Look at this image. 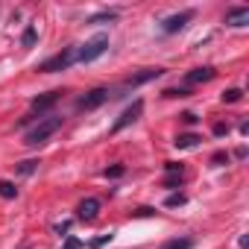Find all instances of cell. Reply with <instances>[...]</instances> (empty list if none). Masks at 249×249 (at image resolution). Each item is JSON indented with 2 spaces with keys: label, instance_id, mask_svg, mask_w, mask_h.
<instances>
[{
  "label": "cell",
  "instance_id": "8",
  "mask_svg": "<svg viewBox=\"0 0 249 249\" xmlns=\"http://www.w3.org/2000/svg\"><path fill=\"white\" fill-rule=\"evenodd\" d=\"M97 214H100V199H97V196L82 199V202H79V208H76V217H79V220H85V223L97 220Z\"/></svg>",
  "mask_w": 249,
  "mask_h": 249
},
{
  "label": "cell",
  "instance_id": "30",
  "mask_svg": "<svg viewBox=\"0 0 249 249\" xmlns=\"http://www.w3.org/2000/svg\"><path fill=\"white\" fill-rule=\"evenodd\" d=\"M27 249H30V246H27Z\"/></svg>",
  "mask_w": 249,
  "mask_h": 249
},
{
  "label": "cell",
  "instance_id": "21",
  "mask_svg": "<svg viewBox=\"0 0 249 249\" xmlns=\"http://www.w3.org/2000/svg\"><path fill=\"white\" fill-rule=\"evenodd\" d=\"M111 237H114V231H108V234H103V237H97V240H91L88 246H91V249H100V246H106V243H108Z\"/></svg>",
  "mask_w": 249,
  "mask_h": 249
},
{
  "label": "cell",
  "instance_id": "6",
  "mask_svg": "<svg viewBox=\"0 0 249 249\" xmlns=\"http://www.w3.org/2000/svg\"><path fill=\"white\" fill-rule=\"evenodd\" d=\"M141 111H144V100H135L129 108H123V114L114 120V126H111V135H117L120 129H126L129 126V123H135L138 117H141Z\"/></svg>",
  "mask_w": 249,
  "mask_h": 249
},
{
  "label": "cell",
  "instance_id": "22",
  "mask_svg": "<svg viewBox=\"0 0 249 249\" xmlns=\"http://www.w3.org/2000/svg\"><path fill=\"white\" fill-rule=\"evenodd\" d=\"M38 167V161H21V167H18V173H24V176H30L33 170Z\"/></svg>",
  "mask_w": 249,
  "mask_h": 249
},
{
  "label": "cell",
  "instance_id": "23",
  "mask_svg": "<svg viewBox=\"0 0 249 249\" xmlns=\"http://www.w3.org/2000/svg\"><path fill=\"white\" fill-rule=\"evenodd\" d=\"M164 94H167V97H188L191 91H188V88H167Z\"/></svg>",
  "mask_w": 249,
  "mask_h": 249
},
{
  "label": "cell",
  "instance_id": "13",
  "mask_svg": "<svg viewBox=\"0 0 249 249\" xmlns=\"http://www.w3.org/2000/svg\"><path fill=\"white\" fill-rule=\"evenodd\" d=\"M0 196H3V199H15V196H18V188H15V182H9V179H0Z\"/></svg>",
  "mask_w": 249,
  "mask_h": 249
},
{
  "label": "cell",
  "instance_id": "15",
  "mask_svg": "<svg viewBox=\"0 0 249 249\" xmlns=\"http://www.w3.org/2000/svg\"><path fill=\"white\" fill-rule=\"evenodd\" d=\"M185 202H188V199H185V194H170V196L164 199V205H167V208H179V205H185Z\"/></svg>",
  "mask_w": 249,
  "mask_h": 249
},
{
  "label": "cell",
  "instance_id": "14",
  "mask_svg": "<svg viewBox=\"0 0 249 249\" xmlns=\"http://www.w3.org/2000/svg\"><path fill=\"white\" fill-rule=\"evenodd\" d=\"M191 246H194L191 237H173V240H167L161 249H191Z\"/></svg>",
  "mask_w": 249,
  "mask_h": 249
},
{
  "label": "cell",
  "instance_id": "5",
  "mask_svg": "<svg viewBox=\"0 0 249 249\" xmlns=\"http://www.w3.org/2000/svg\"><path fill=\"white\" fill-rule=\"evenodd\" d=\"M108 97H111L108 88H94V91H88V94H82V97L76 100V108H79V111H94V108H100Z\"/></svg>",
  "mask_w": 249,
  "mask_h": 249
},
{
  "label": "cell",
  "instance_id": "28",
  "mask_svg": "<svg viewBox=\"0 0 249 249\" xmlns=\"http://www.w3.org/2000/svg\"><path fill=\"white\" fill-rule=\"evenodd\" d=\"M226 132H229V129L223 126V123H217V126H214V135H226Z\"/></svg>",
  "mask_w": 249,
  "mask_h": 249
},
{
  "label": "cell",
  "instance_id": "25",
  "mask_svg": "<svg viewBox=\"0 0 249 249\" xmlns=\"http://www.w3.org/2000/svg\"><path fill=\"white\" fill-rule=\"evenodd\" d=\"M211 161H214V164H217V167H220V164H223V161H226V164H229V153H214V159H211Z\"/></svg>",
  "mask_w": 249,
  "mask_h": 249
},
{
  "label": "cell",
  "instance_id": "19",
  "mask_svg": "<svg viewBox=\"0 0 249 249\" xmlns=\"http://www.w3.org/2000/svg\"><path fill=\"white\" fill-rule=\"evenodd\" d=\"M36 38H38V36H36V30H33V27H27L21 41H24V47H33V44H36Z\"/></svg>",
  "mask_w": 249,
  "mask_h": 249
},
{
  "label": "cell",
  "instance_id": "4",
  "mask_svg": "<svg viewBox=\"0 0 249 249\" xmlns=\"http://www.w3.org/2000/svg\"><path fill=\"white\" fill-rule=\"evenodd\" d=\"M73 62H76V47H65L62 53L50 56V59H47L38 71H44V73H56V71H68Z\"/></svg>",
  "mask_w": 249,
  "mask_h": 249
},
{
  "label": "cell",
  "instance_id": "16",
  "mask_svg": "<svg viewBox=\"0 0 249 249\" xmlns=\"http://www.w3.org/2000/svg\"><path fill=\"white\" fill-rule=\"evenodd\" d=\"M240 97H243V91H240V88H229V91L223 94V103H237Z\"/></svg>",
  "mask_w": 249,
  "mask_h": 249
},
{
  "label": "cell",
  "instance_id": "3",
  "mask_svg": "<svg viewBox=\"0 0 249 249\" xmlns=\"http://www.w3.org/2000/svg\"><path fill=\"white\" fill-rule=\"evenodd\" d=\"M59 97H62V91H50V94H44V97H36V100H33V111H30L27 117H21V126H27V123H33V120H41V114H44L47 108H53V106L59 103Z\"/></svg>",
  "mask_w": 249,
  "mask_h": 249
},
{
  "label": "cell",
  "instance_id": "1",
  "mask_svg": "<svg viewBox=\"0 0 249 249\" xmlns=\"http://www.w3.org/2000/svg\"><path fill=\"white\" fill-rule=\"evenodd\" d=\"M59 126H62V117H56V114H47V117H41L36 126L27 132V147H38V144H44L47 138H53L56 132H59Z\"/></svg>",
  "mask_w": 249,
  "mask_h": 249
},
{
  "label": "cell",
  "instance_id": "20",
  "mask_svg": "<svg viewBox=\"0 0 249 249\" xmlns=\"http://www.w3.org/2000/svg\"><path fill=\"white\" fill-rule=\"evenodd\" d=\"M114 18H117V12H100L91 18V24H103V21H114Z\"/></svg>",
  "mask_w": 249,
  "mask_h": 249
},
{
  "label": "cell",
  "instance_id": "11",
  "mask_svg": "<svg viewBox=\"0 0 249 249\" xmlns=\"http://www.w3.org/2000/svg\"><path fill=\"white\" fill-rule=\"evenodd\" d=\"M161 73H164L161 68H150V71H144V73H138V76L126 79V88H129V85H144V82H150V79H159Z\"/></svg>",
  "mask_w": 249,
  "mask_h": 249
},
{
  "label": "cell",
  "instance_id": "7",
  "mask_svg": "<svg viewBox=\"0 0 249 249\" xmlns=\"http://www.w3.org/2000/svg\"><path fill=\"white\" fill-rule=\"evenodd\" d=\"M191 18H194V12H191V9H185V12H179V15H170V18L161 24V33L173 36V33H179V30H182V27H185Z\"/></svg>",
  "mask_w": 249,
  "mask_h": 249
},
{
  "label": "cell",
  "instance_id": "2",
  "mask_svg": "<svg viewBox=\"0 0 249 249\" xmlns=\"http://www.w3.org/2000/svg\"><path fill=\"white\" fill-rule=\"evenodd\" d=\"M106 50H108V36H94L91 41H85V47H82V50H76V62L88 65V62L100 59Z\"/></svg>",
  "mask_w": 249,
  "mask_h": 249
},
{
  "label": "cell",
  "instance_id": "18",
  "mask_svg": "<svg viewBox=\"0 0 249 249\" xmlns=\"http://www.w3.org/2000/svg\"><path fill=\"white\" fill-rule=\"evenodd\" d=\"M123 173H126V167H123V164H114V167L106 170V179H120Z\"/></svg>",
  "mask_w": 249,
  "mask_h": 249
},
{
  "label": "cell",
  "instance_id": "9",
  "mask_svg": "<svg viewBox=\"0 0 249 249\" xmlns=\"http://www.w3.org/2000/svg\"><path fill=\"white\" fill-rule=\"evenodd\" d=\"M226 24H229V27H246V24H249V9H246V6L229 9V12H226Z\"/></svg>",
  "mask_w": 249,
  "mask_h": 249
},
{
  "label": "cell",
  "instance_id": "17",
  "mask_svg": "<svg viewBox=\"0 0 249 249\" xmlns=\"http://www.w3.org/2000/svg\"><path fill=\"white\" fill-rule=\"evenodd\" d=\"M164 170H167V176H185V167H182V164H176V161H167V164H164Z\"/></svg>",
  "mask_w": 249,
  "mask_h": 249
},
{
  "label": "cell",
  "instance_id": "29",
  "mask_svg": "<svg viewBox=\"0 0 249 249\" xmlns=\"http://www.w3.org/2000/svg\"><path fill=\"white\" fill-rule=\"evenodd\" d=\"M68 229H71V223H59V226H56V231H59V234H65Z\"/></svg>",
  "mask_w": 249,
  "mask_h": 249
},
{
  "label": "cell",
  "instance_id": "12",
  "mask_svg": "<svg viewBox=\"0 0 249 249\" xmlns=\"http://www.w3.org/2000/svg\"><path fill=\"white\" fill-rule=\"evenodd\" d=\"M199 141H202L199 135H194V132H188V135H179V138H176V147H179V150H191V147H196Z\"/></svg>",
  "mask_w": 249,
  "mask_h": 249
},
{
  "label": "cell",
  "instance_id": "10",
  "mask_svg": "<svg viewBox=\"0 0 249 249\" xmlns=\"http://www.w3.org/2000/svg\"><path fill=\"white\" fill-rule=\"evenodd\" d=\"M185 79H188V85H199V82H208V79H214V68H196V71H191Z\"/></svg>",
  "mask_w": 249,
  "mask_h": 249
},
{
  "label": "cell",
  "instance_id": "24",
  "mask_svg": "<svg viewBox=\"0 0 249 249\" xmlns=\"http://www.w3.org/2000/svg\"><path fill=\"white\" fill-rule=\"evenodd\" d=\"M62 249H82V240H76V237H68Z\"/></svg>",
  "mask_w": 249,
  "mask_h": 249
},
{
  "label": "cell",
  "instance_id": "27",
  "mask_svg": "<svg viewBox=\"0 0 249 249\" xmlns=\"http://www.w3.org/2000/svg\"><path fill=\"white\" fill-rule=\"evenodd\" d=\"M182 120H185V123H196V120H199V117H196V114H194V111H185V114H182Z\"/></svg>",
  "mask_w": 249,
  "mask_h": 249
},
{
  "label": "cell",
  "instance_id": "26",
  "mask_svg": "<svg viewBox=\"0 0 249 249\" xmlns=\"http://www.w3.org/2000/svg\"><path fill=\"white\" fill-rule=\"evenodd\" d=\"M179 182H182V176H167V179H164V188H176Z\"/></svg>",
  "mask_w": 249,
  "mask_h": 249
}]
</instances>
